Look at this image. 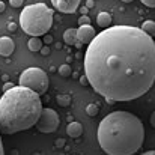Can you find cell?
Here are the masks:
<instances>
[{
    "label": "cell",
    "instance_id": "34",
    "mask_svg": "<svg viewBox=\"0 0 155 155\" xmlns=\"http://www.w3.org/2000/svg\"><path fill=\"white\" fill-rule=\"evenodd\" d=\"M2 2H5V0H2Z\"/></svg>",
    "mask_w": 155,
    "mask_h": 155
},
{
    "label": "cell",
    "instance_id": "23",
    "mask_svg": "<svg viewBox=\"0 0 155 155\" xmlns=\"http://www.w3.org/2000/svg\"><path fill=\"white\" fill-rule=\"evenodd\" d=\"M65 146V139H57L56 140V148H63Z\"/></svg>",
    "mask_w": 155,
    "mask_h": 155
},
{
    "label": "cell",
    "instance_id": "8",
    "mask_svg": "<svg viewBox=\"0 0 155 155\" xmlns=\"http://www.w3.org/2000/svg\"><path fill=\"white\" fill-rule=\"evenodd\" d=\"M97 33H95V29L91 26V24H86V26H80L77 29V39L83 44V45H89L94 39H95Z\"/></svg>",
    "mask_w": 155,
    "mask_h": 155
},
{
    "label": "cell",
    "instance_id": "31",
    "mask_svg": "<svg viewBox=\"0 0 155 155\" xmlns=\"http://www.w3.org/2000/svg\"><path fill=\"white\" fill-rule=\"evenodd\" d=\"M87 12H89V9H87L86 6H83V8H81V14H83V15H87Z\"/></svg>",
    "mask_w": 155,
    "mask_h": 155
},
{
    "label": "cell",
    "instance_id": "6",
    "mask_svg": "<svg viewBox=\"0 0 155 155\" xmlns=\"http://www.w3.org/2000/svg\"><path fill=\"white\" fill-rule=\"evenodd\" d=\"M59 124H60V119H59V114H57L56 110L42 108V111L39 114V119H38L35 127H36V130L39 133L50 134V133H54L59 128Z\"/></svg>",
    "mask_w": 155,
    "mask_h": 155
},
{
    "label": "cell",
    "instance_id": "16",
    "mask_svg": "<svg viewBox=\"0 0 155 155\" xmlns=\"http://www.w3.org/2000/svg\"><path fill=\"white\" fill-rule=\"evenodd\" d=\"M57 72L60 74V77H69V75L72 74V69H71V66H69L68 63H65V65H60V66H59Z\"/></svg>",
    "mask_w": 155,
    "mask_h": 155
},
{
    "label": "cell",
    "instance_id": "32",
    "mask_svg": "<svg viewBox=\"0 0 155 155\" xmlns=\"http://www.w3.org/2000/svg\"><path fill=\"white\" fill-rule=\"evenodd\" d=\"M142 155H155V151H146V152H143Z\"/></svg>",
    "mask_w": 155,
    "mask_h": 155
},
{
    "label": "cell",
    "instance_id": "13",
    "mask_svg": "<svg viewBox=\"0 0 155 155\" xmlns=\"http://www.w3.org/2000/svg\"><path fill=\"white\" fill-rule=\"evenodd\" d=\"M42 45H44L42 39H41V38H36V36H30V39H29V42H27V48L33 53L41 51Z\"/></svg>",
    "mask_w": 155,
    "mask_h": 155
},
{
    "label": "cell",
    "instance_id": "7",
    "mask_svg": "<svg viewBox=\"0 0 155 155\" xmlns=\"http://www.w3.org/2000/svg\"><path fill=\"white\" fill-rule=\"evenodd\" d=\"M51 5L62 14H74L80 6V0H51Z\"/></svg>",
    "mask_w": 155,
    "mask_h": 155
},
{
    "label": "cell",
    "instance_id": "25",
    "mask_svg": "<svg viewBox=\"0 0 155 155\" xmlns=\"http://www.w3.org/2000/svg\"><path fill=\"white\" fill-rule=\"evenodd\" d=\"M41 54H42V56H48V54H50V47H44V45H42Z\"/></svg>",
    "mask_w": 155,
    "mask_h": 155
},
{
    "label": "cell",
    "instance_id": "4",
    "mask_svg": "<svg viewBox=\"0 0 155 155\" xmlns=\"http://www.w3.org/2000/svg\"><path fill=\"white\" fill-rule=\"evenodd\" d=\"M53 26V9L45 3H33L24 6L20 14V27L24 33L39 38L47 35Z\"/></svg>",
    "mask_w": 155,
    "mask_h": 155
},
{
    "label": "cell",
    "instance_id": "3",
    "mask_svg": "<svg viewBox=\"0 0 155 155\" xmlns=\"http://www.w3.org/2000/svg\"><path fill=\"white\" fill-rule=\"evenodd\" d=\"M39 95L27 87L14 86L0 97V134H15L36 125L42 111Z\"/></svg>",
    "mask_w": 155,
    "mask_h": 155
},
{
    "label": "cell",
    "instance_id": "11",
    "mask_svg": "<svg viewBox=\"0 0 155 155\" xmlns=\"http://www.w3.org/2000/svg\"><path fill=\"white\" fill-rule=\"evenodd\" d=\"M63 41L68 45H75L78 42V39H77V29H74V27L66 29L65 33H63Z\"/></svg>",
    "mask_w": 155,
    "mask_h": 155
},
{
    "label": "cell",
    "instance_id": "21",
    "mask_svg": "<svg viewBox=\"0 0 155 155\" xmlns=\"http://www.w3.org/2000/svg\"><path fill=\"white\" fill-rule=\"evenodd\" d=\"M80 84H81V86H89V80H87L86 75H81V77H80Z\"/></svg>",
    "mask_w": 155,
    "mask_h": 155
},
{
    "label": "cell",
    "instance_id": "15",
    "mask_svg": "<svg viewBox=\"0 0 155 155\" xmlns=\"http://www.w3.org/2000/svg\"><path fill=\"white\" fill-rule=\"evenodd\" d=\"M56 101L59 103V105H60V107H69V104H71V97H69V95L62 94V95H57Z\"/></svg>",
    "mask_w": 155,
    "mask_h": 155
},
{
    "label": "cell",
    "instance_id": "19",
    "mask_svg": "<svg viewBox=\"0 0 155 155\" xmlns=\"http://www.w3.org/2000/svg\"><path fill=\"white\" fill-rule=\"evenodd\" d=\"M23 3H24V0H9V5L12 8H21Z\"/></svg>",
    "mask_w": 155,
    "mask_h": 155
},
{
    "label": "cell",
    "instance_id": "22",
    "mask_svg": "<svg viewBox=\"0 0 155 155\" xmlns=\"http://www.w3.org/2000/svg\"><path fill=\"white\" fill-rule=\"evenodd\" d=\"M12 87H14V84H12L11 81H6V83L3 84V92H8V91L12 89Z\"/></svg>",
    "mask_w": 155,
    "mask_h": 155
},
{
    "label": "cell",
    "instance_id": "20",
    "mask_svg": "<svg viewBox=\"0 0 155 155\" xmlns=\"http://www.w3.org/2000/svg\"><path fill=\"white\" fill-rule=\"evenodd\" d=\"M142 3L148 8H155V0H142Z\"/></svg>",
    "mask_w": 155,
    "mask_h": 155
},
{
    "label": "cell",
    "instance_id": "1",
    "mask_svg": "<svg viewBox=\"0 0 155 155\" xmlns=\"http://www.w3.org/2000/svg\"><path fill=\"white\" fill-rule=\"evenodd\" d=\"M92 89L113 103L143 97L155 83V41L134 26H110L84 53Z\"/></svg>",
    "mask_w": 155,
    "mask_h": 155
},
{
    "label": "cell",
    "instance_id": "17",
    "mask_svg": "<svg viewBox=\"0 0 155 155\" xmlns=\"http://www.w3.org/2000/svg\"><path fill=\"white\" fill-rule=\"evenodd\" d=\"M86 113H87V116H97L98 113H100V105L98 104H87L86 105Z\"/></svg>",
    "mask_w": 155,
    "mask_h": 155
},
{
    "label": "cell",
    "instance_id": "14",
    "mask_svg": "<svg viewBox=\"0 0 155 155\" xmlns=\"http://www.w3.org/2000/svg\"><path fill=\"white\" fill-rule=\"evenodd\" d=\"M146 35H149L151 38H154L155 36V21L154 20H146L143 24H142V27H140Z\"/></svg>",
    "mask_w": 155,
    "mask_h": 155
},
{
    "label": "cell",
    "instance_id": "24",
    "mask_svg": "<svg viewBox=\"0 0 155 155\" xmlns=\"http://www.w3.org/2000/svg\"><path fill=\"white\" fill-rule=\"evenodd\" d=\"M44 42L48 45V44H51L53 42V36L51 35H44Z\"/></svg>",
    "mask_w": 155,
    "mask_h": 155
},
{
    "label": "cell",
    "instance_id": "26",
    "mask_svg": "<svg viewBox=\"0 0 155 155\" xmlns=\"http://www.w3.org/2000/svg\"><path fill=\"white\" fill-rule=\"evenodd\" d=\"M8 29H9V30H12V32H14V30H15V29H17V24H15V23H14V21H11V23H8Z\"/></svg>",
    "mask_w": 155,
    "mask_h": 155
},
{
    "label": "cell",
    "instance_id": "27",
    "mask_svg": "<svg viewBox=\"0 0 155 155\" xmlns=\"http://www.w3.org/2000/svg\"><path fill=\"white\" fill-rule=\"evenodd\" d=\"M149 122H151V125H152V127L155 128V111L152 113V114H151V119H149Z\"/></svg>",
    "mask_w": 155,
    "mask_h": 155
},
{
    "label": "cell",
    "instance_id": "18",
    "mask_svg": "<svg viewBox=\"0 0 155 155\" xmlns=\"http://www.w3.org/2000/svg\"><path fill=\"white\" fill-rule=\"evenodd\" d=\"M91 23V18L87 17V15H81L80 18H78V24L80 26H86V24H89Z\"/></svg>",
    "mask_w": 155,
    "mask_h": 155
},
{
    "label": "cell",
    "instance_id": "10",
    "mask_svg": "<svg viewBox=\"0 0 155 155\" xmlns=\"http://www.w3.org/2000/svg\"><path fill=\"white\" fill-rule=\"evenodd\" d=\"M66 134H68L71 139H78V137L83 134V127H81V124H78V122H69L68 127H66Z\"/></svg>",
    "mask_w": 155,
    "mask_h": 155
},
{
    "label": "cell",
    "instance_id": "5",
    "mask_svg": "<svg viewBox=\"0 0 155 155\" xmlns=\"http://www.w3.org/2000/svg\"><path fill=\"white\" fill-rule=\"evenodd\" d=\"M18 83H20V86L27 87V89L36 92L38 95H44L50 86V80H48L47 72L42 71L41 68H36V66L24 69L20 74Z\"/></svg>",
    "mask_w": 155,
    "mask_h": 155
},
{
    "label": "cell",
    "instance_id": "30",
    "mask_svg": "<svg viewBox=\"0 0 155 155\" xmlns=\"http://www.w3.org/2000/svg\"><path fill=\"white\" fill-rule=\"evenodd\" d=\"M92 6H94V0H87V2H86V8L89 9V8H92Z\"/></svg>",
    "mask_w": 155,
    "mask_h": 155
},
{
    "label": "cell",
    "instance_id": "2",
    "mask_svg": "<svg viewBox=\"0 0 155 155\" xmlns=\"http://www.w3.org/2000/svg\"><path fill=\"white\" fill-rule=\"evenodd\" d=\"M97 139L107 155H133L145 142V127L130 111H113L100 122Z\"/></svg>",
    "mask_w": 155,
    "mask_h": 155
},
{
    "label": "cell",
    "instance_id": "29",
    "mask_svg": "<svg viewBox=\"0 0 155 155\" xmlns=\"http://www.w3.org/2000/svg\"><path fill=\"white\" fill-rule=\"evenodd\" d=\"M0 155H5V149H3V142H2V137H0Z\"/></svg>",
    "mask_w": 155,
    "mask_h": 155
},
{
    "label": "cell",
    "instance_id": "9",
    "mask_svg": "<svg viewBox=\"0 0 155 155\" xmlns=\"http://www.w3.org/2000/svg\"><path fill=\"white\" fill-rule=\"evenodd\" d=\"M15 50V42L9 36H2L0 38V56L8 57Z\"/></svg>",
    "mask_w": 155,
    "mask_h": 155
},
{
    "label": "cell",
    "instance_id": "33",
    "mask_svg": "<svg viewBox=\"0 0 155 155\" xmlns=\"http://www.w3.org/2000/svg\"><path fill=\"white\" fill-rule=\"evenodd\" d=\"M122 2H124V3H131L133 0H122Z\"/></svg>",
    "mask_w": 155,
    "mask_h": 155
},
{
    "label": "cell",
    "instance_id": "12",
    "mask_svg": "<svg viewBox=\"0 0 155 155\" xmlns=\"http://www.w3.org/2000/svg\"><path fill=\"white\" fill-rule=\"evenodd\" d=\"M97 24L101 27V29H108L111 26V15L108 12H100L98 17H97Z\"/></svg>",
    "mask_w": 155,
    "mask_h": 155
},
{
    "label": "cell",
    "instance_id": "28",
    "mask_svg": "<svg viewBox=\"0 0 155 155\" xmlns=\"http://www.w3.org/2000/svg\"><path fill=\"white\" fill-rule=\"evenodd\" d=\"M5 9H6V5H5V2H2V0H0V14H2Z\"/></svg>",
    "mask_w": 155,
    "mask_h": 155
}]
</instances>
